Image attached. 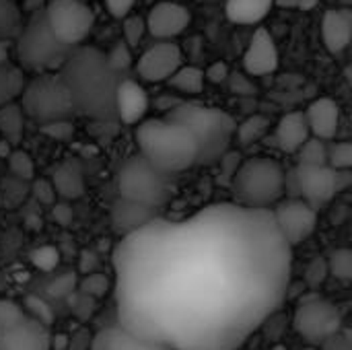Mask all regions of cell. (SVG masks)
<instances>
[{"label": "cell", "mask_w": 352, "mask_h": 350, "mask_svg": "<svg viewBox=\"0 0 352 350\" xmlns=\"http://www.w3.org/2000/svg\"><path fill=\"white\" fill-rule=\"evenodd\" d=\"M291 270L272 210L157 217L113 250L118 324L171 350H239L283 307Z\"/></svg>", "instance_id": "6da1fadb"}, {"label": "cell", "mask_w": 352, "mask_h": 350, "mask_svg": "<svg viewBox=\"0 0 352 350\" xmlns=\"http://www.w3.org/2000/svg\"><path fill=\"white\" fill-rule=\"evenodd\" d=\"M74 103V111L97 122L116 116V93L120 80L107 56L95 47H74L60 70Z\"/></svg>", "instance_id": "7a4b0ae2"}, {"label": "cell", "mask_w": 352, "mask_h": 350, "mask_svg": "<svg viewBox=\"0 0 352 350\" xmlns=\"http://www.w3.org/2000/svg\"><path fill=\"white\" fill-rule=\"evenodd\" d=\"M138 155L167 175L198 165V142L179 124L167 118H148L136 126Z\"/></svg>", "instance_id": "3957f363"}, {"label": "cell", "mask_w": 352, "mask_h": 350, "mask_svg": "<svg viewBox=\"0 0 352 350\" xmlns=\"http://www.w3.org/2000/svg\"><path fill=\"white\" fill-rule=\"evenodd\" d=\"M165 118L184 126L196 138L198 165H212L229 155V149L235 140L237 122L225 109L184 101Z\"/></svg>", "instance_id": "277c9868"}, {"label": "cell", "mask_w": 352, "mask_h": 350, "mask_svg": "<svg viewBox=\"0 0 352 350\" xmlns=\"http://www.w3.org/2000/svg\"><path fill=\"white\" fill-rule=\"evenodd\" d=\"M231 202L252 210H272L287 196V171L280 161L252 157L231 177Z\"/></svg>", "instance_id": "5b68a950"}, {"label": "cell", "mask_w": 352, "mask_h": 350, "mask_svg": "<svg viewBox=\"0 0 352 350\" xmlns=\"http://www.w3.org/2000/svg\"><path fill=\"white\" fill-rule=\"evenodd\" d=\"M74 47H68L56 39V35L50 29L45 8L35 10L33 17L27 21L23 27L21 35L16 37V58L23 68L35 70L37 74L41 72H54L62 70L66 60Z\"/></svg>", "instance_id": "8992f818"}, {"label": "cell", "mask_w": 352, "mask_h": 350, "mask_svg": "<svg viewBox=\"0 0 352 350\" xmlns=\"http://www.w3.org/2000/svg\"><path fill=\"white\" fill-rule=\"evenodd\" d=\"M21 107L39 126L68 120L74 113L72 95L60 72H41L27 80L21 93Z\"/></svg>", "instance_id": "52a82bcc"}, {"label": "cell", "mask_w": 352, "mask_h": 350, "mask_svg": "<svg viewBox=\"0 0 352 350\" xmlns=\"http://www.w3.org/2000/svg\"><path fill=\"white\" fill-rule=\"evenodd\" d=\"M171 177L173 175H167L159 171L155 165H151L142 155H134L120 169L118 175L120 198L159 210L173 196Z\"/></svg>", "instance_id": "ba28073f"}, {"label": "cell", "mask_w": 352, "mask_h": 350, "mask_svg": "<svg viewBox=\"0 0 352 350\" xmlns=\"http://www.w3.org/2000/svg\"><path fill=\"white\" fill-rule=\"evenodd\" d=\"M352 186L351 171H338L330 165L324 167H305L297 165L287 173V194L291 198L305 200L316 210L326 206L336 194Z\"/></svg>", "instance_id": "9c48e42d"}, {"label": "cell", "mask_w": 352, "mask_h": 350, "mask_svg": "<svg viewBox=\"0 0 352 350\" xmlns=\"http://www.w3.org/2000/svg\"><path fill=\"white\" fill-rule=\"evenodd\" d=\"M293 326L297 334L309 344H322L340 330L342 316L336 305H332L320 295H311L305 299L301 297L295 309Z\"/></svg>", "instance_id": "30bf717a"}, {"label": "cell", "mask_w": 352, "mask_h": 350, "mask_svg": "<svg viewBox=\"0 0 352 350\" xmlns=\"http://www.w3.org/2000/svg\"><path fill=\"white\" fill-rule=\"evenodd\" d=\"M45 17L56 39L68 47H78L91 33L95 14L82 0H50Z\"/></svg>", "instance_id": "8fae6325"}, {"label": "cell", "mask_w": 352, "mask_h": 350, "mask_svg": "<svg viewBox=\"0 0 352 350\" xmlns=\"http://www.w3.org/2000/svg\"><path fill=\"white\" fill-rule=\"evenodd\" d=\"M274 223L285 241L295 248L307 241L318 227V210L299 198H285L272 208Z\"/></svg>", "instance_id": "7c38bea8"}, {"label": "cell", "mask_w": 352, "mask_h": 350, "mask_svg": "<svg viewBox=\"0 0 352 350\" xmlns=\"http://www.w3.org/2000/svg\"><path fill=\"white\" fill-rule=\"evenodd\" d=\"M184 66V52L173 41H157L136 60V74L144 83H167Z\"/></svg>", "instance_id": "4fadbf2b"}, {"label": "cell", "mask_w": 352, "mask_h": 350, "mask_svg": "<svg viewBox=\"0 0 352 350\" xmlns=\"http://www.w3.org/2000/svg\"><path fill=\"white\" fill-rule=\"evenodd\" d=\"M190 23L192 12L188 10V6L173 0H163L148 10L146 31L159 41H173L190 27Z\"/></svg>", "instance_id": "5bb4252c"}, {"label": "cell", "mask_w": 352, "mask_h": 350, "mask_svg": "<svg viewBox=\"0 0 352 350\" xmlns=\"http://www.w3.org/2000/svg\"><path fill=\"white\" fill-rule=\"evenodd\" d=\"M280 64L278 47L268 29L258 27L243 52V72L254 76H268L276 72Z\"/></svg>", "instance_id": "9a60e30c"}, {"label": "cell", "mask_w": 352, "mask_h": 350, "mask_svg": "<svg viewBox=\"0 0 352 350\" xmlns=\"http://www.w3.org/2000/svg\"><path fill=\"white\" fill-rule=\"evenodd\" d=\"M52 336L47 328L25 316L21 322L0 328V350H50Z\"/></svg>", "instance_id": "2e32d148"}, {"label": "cell", "mask_w": 352, "mask_h": 350, "mask_svg": "<svg viewBox=\"0 0 352 350\" xmlns=\"http://www.w3.org/2000/svg\"><path fill=\"white\" fill-rule=\"evenodd\" d=\"M151 109V97L146 89L132 78H124L116 93V116L126 126H138L146 120Z\"/></svg>", "instance_id": "e0dca14e"}, {"label": "cell", "mask_w": 352, "mask_h": 350, "mask_svg": "<svg viewBox=\"0 0 352 350\" xmlns=\"http://www.w3.org/2000/svg\"><path fill=\"white\" fill-rule=\"evenodd\" d=\"M322 39L330 54H342L352 41V8H330L322 19Z\"/></svg>", "instance_id": "ac0fdd59"}, {"label": "cell", "mask_w": 352, "mask_h": 350, "mask_svg": "<svg viewBox=\"0 0 352 350\" xmlns=\"http://www.w3.org/2000/svg\"><path fill=\"white\" fill-rule=\"evenodd\" d=\"M305 118L311 130L314 138H320L324 142L334 140L338 126H340V107L330 97H318L309 103L305 109Z\"/></svg>", "instance_id": "d6986e66"}, {"label": "cell", "mask_w": 352, "mask_h": 350, "mask_svg": "<svg viewBox=\"0 0 352 350\" xmlns=\"http://www.w3.org/2000/svg\"><path fill=\"white\" fill-rule=\"evenodd\" d=\"M155 219H157L155 208H148L144 204H138L126 198H118L111 206V225L122 237L140 231Z\"/></svg>", "instance_id": "ffe728a7"}, {"label": "cell", "mask_w": 352, "mask_h": 350, "mask_svg": "<svg viewBox=\"0 0 352 350\" xmlns=\"http://www.w3.org/2000/svg\"><path fill=\"white\" fill-rule=\"evenodd\" d=\"M311 138V130L305 118V111H289L285 113L276 128H274V140L276 146L285 155H297V151Z\"/></svg>", "instance_id": "44dd1931"}, {"label": "cell", "mask_w": 352, "mask_h": 350, "mask_svg": "<svg viewBox=\"0 0 352 350\" xmlns=\"http://www.w3.org/2000/svg\"><path fill=\"white\" fill-rule=\"evenodd\" d=\"M91 350H171L165 344L144 340L122 328L118 322L111 326L101 328L95 338H93V349Z\"/></svg>", "instance_id": "7402d4cb"}, {"label": "cell", "mask_w": 352, "mask_h": 350, "mask_svg": "<svg viewBox=\"0 0 352 350\" xmlns=\"http://www.w3.org/2000/svg\"><path fill=\"white\" fill-rule=\"evenodd\" d=\"M52 184L58 192V196L66 198V200H74L80 198L85 194V173L78 161L74 159H66L62 161L52 175Z\"/></svg>", "instance_id": "603a6c76"}, {"label": "cell", "mask_w": 352, "mask_h": 350, "mask_svg": "<svg viewBox=\"0 0 352 350\" xmlns=\"http://www.w3.org/2000/svg\"><path fill=\"white\" fill-rule=\"evenodd\" d=\"M274 6L276 0H227L225 14L235 25H260Z\"/></svg>", "instance_id": "cb8c5ba5"}, {"label": "cell", "mask_w": 352, "mask_h": 350, "mask_svg": "<svg viewBox=\"0 0 352 350\" xmlns=\"http://www.w3.org/2000/svg\"><path fill=\"white\" fill-rule=\"evenodd\" d=\"M25 132V111L21 103H8L0 107V138L8 140L14 149L21 144Z\"/></svg>", "instance_id": "d4e9b609"}, {"label": "cell", "mask_w": 352, "mask_h": 350, "mask_svg": "<svg viewBox=\"0 0 352 350\" xmlns=\"http://www.w3.org/2000/svg\"><path fill=\"white\" fill-rule=\"evenodd\" d=\"M167 85L182 93V95H200L204 91V85H206V76H204V70L198 68V66H192V64H184L169 80Z\"/></svg>", "instance_id": "484cf974"}, {"label": "cell", "mask_w": 352, "mask_h": 350, "mask_svg": "<svg viewBox=\"0 0 352 350\" xmlns=\"http://www.w3.org/2000/svg\"><path fill=\"white\" fill-rule=\"evenodd\" d=\"M268 130H270V118L264 113H252L241 124H237L235 140L241 146H252L260 142L268 134Z\"/></svg>", "instance_id": "4316f807"}, {"label": "cell", "mask_w": 352, "mask_h": 350, "mask_svg": "<svg viewBox=\"0 0 352 350\" xmlns=\"http://www.w3.org/2000/svg\"><path fill=\"white\" fill-rule=\"evenodd\" d=\"M25 76L19 68L0 64V107L12 103L16 97H21L25 89Z\"/></svg>", "instance_id": "83f0119b"}, {"label": "cell", "mask_w": 352, "mask_h": 350, "mask_svg": "<svg viewBox=\"0 0 352 350\" xmlns=\"http://www.w3.org/2000/svg\"><path fill=\"white\" fill-rule=\"evenodd\" d=\"M21 8L14 0H0V41L16 39L23 31Z\"/></svg>", "instance_id": "f1b7e54d"}, {"label": "cell", "mask_w": 352, "mask_h": 350, "mask_svg": "<svg viewBox=\"0 0 352 350\" xmlns=\"http://www.w3.org/2000/svg\"><path fill=\"white\" fill-rule=\"evenodd\" d=\"M297 165H305V167H324L328 165V157H330V144L320 140V138H309L299 151H297Z\"/></svg>", "instance_id": "f546056e"}, {"label": "cell", "mask_w": 352, "mask_h": 350, "mask_svg": "<svg viewBox=\"0 0 352 350\" xmlns=\"http://www.w3.org/2000/svg\"><path fill=\"white\" fill-rule=\"evenodd\" d=\"M111 291V278L103 272H93V274H85L78 281V293L93 297V299H103L107 293Z\"/></svg>", "instance_id": "4dcf8cb0"}, {"label": "cell", "mask_w": 352, "mask_h": 350, "mask_svg": "<svg viewBox=\"0 0 352 350\" xmlns=\"http://www.w3.org/2000/svg\"><path fill=\"white\" fill-rule=\"evenodd\" d=\"M25 314L35 320L37 324H41L43 328H50L54 322H56V316H54V309L47 305L45 299L37 297V295H27L25 297Z\"/></svg>", "instance_id": "1f68e13d"}, {"label": "cell", "mask_w": 352, "mask_h": 350, "mask_svg": "<svg viewBox=\"0 0 352 350\" xmlns=\"http://www.w3.org/2000/svg\"><path fill=\"white\" fill-rule=\"evenodd\" d=\"M328 268L330 276L351 283L352 281V250L351 248H340L328 258Z\"/></svg>", "instance_id": "d6a6232c"}, {"label": "cell", "mask_w": 352, "mask_h": 350, "mask_svg": "<svg viewBox=\"0 0 352 350\" xmlns=\"http://www.w3.org/2000/svg\"><path fill=\"white\" fill-rule=\"evenodd\" d=\"M8 161V171L19 177V179H33L35 175V163L31 159L29 153L21 151V149H14L12 155L6 159Z\"/></svg>", "instance_id": "836d02e7"}, {"label": "cell", "mask_w": 352, "mask_h": 350, "mask_svg": "<svg viewBox=\"0 0 352 350\" xmlns=\"http://www.w3.org/2000/svg\"><path fill=\"white\" fill-rule=\"evenodd\" d=\"M31 264L41 272H52L60 264V252L56 245H39L29 256Z\"/></svg>", "instance_id": "e575fe53"}, {"label": "cell", "mask_w": 352, "mask_h": 350, "mask_svg": "<svg viewBox=\"0 0 352 350\" xmlns=\"http://www.w3.org/2000/svg\"><path fill=\"white\" fill-rule=\"evenodd\" d=\"M328 276H330V268L326 258H314L305 268V285L311 293L320 291Z\"/></svg>", "instance_id": "d590c367"}, {"label": "cell", "mask_w": 352, "mask_h": 350, "mask_svg": "<svg viewBox=\"0 0 352 350\" xmlns=\"http://www.w3.org/2000/svg\"><path fill=\"white\" fill-rule=\"evenodd\" d=\"M328 165L338 171H351L352 173V142H332Z\"/></svg>", "instance_id": "8d00e7d4"}, {"label": "cell", "mask_w": 352, "mask_h": 350, "mask_svg": "<svg viewBox=\"0 0 352 350\" xmlns=\"http://www.w3.org/2000/svg\"><path fill=\"white\" fill-rule=\"evenodd\" d=\"M144 33H146V21L142 17L130 14V17L124 19V23H122V35H124V41L130 47H136L142 41Z\"/></svg>", "instance_id": "74e56055"}, {"label": "cell", "mask_w": 352, "mask_h": 350, "mask_svg": "<svg viewBox=\"0 0 352 350\" xmlns=\"http://www.w3.org/2000/svg\"><path fill=\"white\" fill-rule=\"evenodd\" d=\"M107 62H109V66L116 70V72H124V70H128L130 66H132V47L122 39V41H118L107 54Z\"/></svg>", "instance_id": "f35d334b"}, {"label": "cell", "mask_w": 352, "mask_h": 350, "mask_svg": "<svg viewBox=\"0 0 352 350\" xmlns=\"http://www.w3.org/2000/svg\"><path fill=\"white\" fill-rule=\"evenodd\" d=\"M227 85H229V91L237 97H254L258 93L254 78L245 72H231Z\"/></svg>", "instance_id": "ab89813d"}, {"label": "cell", "mask_w": 352, "mask_h": 350, "mask_svg": "<svg viewBox=\"0 0 352 350\" xmlns=\"http://www.w3.org/2000/svg\"><path fill=\"white\" fill-rule=\"evenodd\" d=\"M41 132L58 142H68L74 136V124L70 120H58V122H50L41 126Z\"/></svg>", "instance_id": "60d3db41"}, {"label": "cell", "mask_w": 352, "mask_h": 350, "mask_svg": "<svg viewBox=\"0 0 352 350\" xmlns=\"http://www.w3.org/2000/svg\"><path fill=\"white\" fill-rule=\"evenodd\" d=\"M78 287V281H76V274L74 272H68L64 276H58L54 283L47 285V295L54 297V299H62V297H70L74 293V289Z\"/></svg>", "instance_id": "b9f144b4"}, {"label": "cell", "mask_w": 352, "mask_h": 350, "mask_svg": "<svg viewBox=\"0 0 352 350\" xmlns=\"http://www.w3.org/2000/svg\"><path fill=\"white\" fill-rule=\"evenodd\" d=\"M31 192H33V198L39 202V204H45V206H54L56 204V198H58V192L52 184V179H45V177H37L31 186Z\"/></svg>", "instance_id": "7bdbcfd3"}, {"label": "cell", "mask_w": 352, "mask_h": 350, "mask_svg": "<svg viewBox=\"0 0 352 350\" xmlns=\"http://www.w3.org/2000/svg\"><path fill=\"white\" fill-rule=\"evenodd\" d=\"M25 316L27 314L19 303H14L10 299H0V328H8V326L21 322Z\"/></svg>", "instance_id": "ee69618b"}, {"label": "cell", "mask_w": 352, "mask_h": 350, "mask_svg": "<svg viewBox=\"0 0 352 350\" xmlns=\"http://www.w3.org/2000/svg\"><path fill=\"white\" fill-rule=\"evenodd\" d=\"M70 307H72V314H74L80 322H89V320L93 318L95 309H97V299L78 293V295L70 301Z\"/></svg>", "instance_id": "f6af8a7d"}, {"label": "cell", "mask_w": 352, "mask_h": 350, "mask_svg": "<svg viewBox=\"0 0 352 350\" xmlns=\"http://www.w3.org/2000/svg\"><path fill=\"white\" fill-rule=\"evenodd\" d=\"M204 76H206V83L223 85V83H227V80H229V76H231V68H229V64H227V62L217 60V62H212V64L204 70Z\"/></svg>", "instance_id": "bcb514c9"}, {"label": "cell", "mask_w": 352, "mask_h": 350, "mask_svg": "<svg viewBox=\"0 0 352 350\" xmlns=\"http://www.w3.org/2000/svg\"><path fill=\"white\" fill-rule=\"evenodd\" d=\"M105 2V8H107V12L113 17V19H126V17H130V12H132V8H134V4H136V0H103Z\"/></svg>", "instance_id": "7dc6e473"}, {"label": "cell", "mask_w": 352, "mask_h": 350, "mask_svg": "<svg viewBox=\"0 0 352 350\" xmlns=\"http://www.w3.org/2000/svg\"><path fill=\"white\" fill-rule=\"evenodd\" d=\"M93 338H95V334H91L89 328H78L68 340V350H91Z\"/></svg>", "instance_id": "c3c4849f"}, {"label": "cell", "mask_w": 352, "mask_h": 350, "mask_svg": "<svg viewBox=\"0 0 352 350\" xmlns=\"http://www.w3.org/2000/svg\"><path fill=\"white\" fill-rule=\"evenodd\" d=\"M52 217L60 227H70L74 221V210L68 202H58L52 206Z\"/></svg>", "instance_id": "681fc988"}, {"label": "cell", "mask_w": 352, "mask_h": 350, "mask_svg": "<svg viewBox=\"0 0 352 350\" xmlns=\"http://www.w3.org/2000/svg\"><path fill=\"white\" fill-rule=\"evenodd\" d=\"M318 4H320V0H276V6L295 10V12H309L314 8H318Z\"/></svg>", "instance_id": "f907efd6"}, {"label": "cell", "mask_w": 352, "mask_h": 350, "mask_svg": "<svg viewBox=\"0 0 352 350\" xmlns=\"http://www.w3.org/2000/svg\"><path fill=\"white\" fill-rule=\"evenodd\" d=\"M182 103H184V99H182V97H177V95H171V93L161 95V97H157V99H155V107H157L159 111H163L165 116H167V113H171L173 109H177Z\"/></svg>", "instance_id": "816d5d0a"}, {"label": "cell", "mask_w": 352, "mask_h": 350, "mask_svg": "<svg viewBox=\"0 0 352 350\" xmlns=\"http://www.w3.org/2000/svg\"><path fill=\"white\" fill-rule=\"evenodd\" d=\"M78 266H80V272H82V274L99 272V270H97V266H99V258H97V254H93L91 250H85V252L80 254Z\"/></svg>", "instance_id": "f5cc1de1"}, {"label": "cell", "mask_w": 352, "mask_h": 350, "mask_svg": "<svg viewBox=\"0 0 352 350\" xmlns=\"http://www.w3.org/2000/svg\"><path fill=\"white\" fill-rule=\"evenodd\" d=\"M68 340L70 336H64V334H56L52 338V349L54 350H68Z\"/></svg>", "instance_id": "db71d44e"}, {"label": "cell", "mask_w": 352, "mask_h": 350, "mask_svg": "<svg viewBox=\"0 0 352 350\" xmlns=\"http://www.w3.org/2000/svg\"><path fill=\"white\" fill-rule=\"evenodd\" d=\"M12 151H14V146H12L8 140L0 138V157H2V159H8V157L12 155Z\"/></svg>", "instance_id": "11a10c76"}, {"label": "cell", "mask_w": 352, "mask_h": 350, "mask_svg": "<svg viewBox=\"0 0 352 350\" xmlns=\"http://www.w3.org/2000/svg\"><path fill=\"white\" fill-rule=\"evenodd\" d=\"M6 60H8V45L0 41V64H6Z\"/></svg>", "instance_id": "9f6ffc18"}, {"label": "cell", "mask_w": 352, "mask_h": 350, "mask_svg": "<svg viewBox=\"0 0 352 350\" xmlns=\"http://www.w3.org/2000/svg\"><path fill=\"white\" fill-rule=\"evenodd\" d=\"M344 76H346V80L352 85V64L351 66H346V70H344Z\"/></svg>", "instance_id": "6f0895ef"}, {"label": "cell", "mask_w": 352, "mask_h": 350, "mask_svg": "<svg viewBox=\"0 0 352 350\" xmlns=\"http://www.w3.org/2000/svg\"><path fill=\"white\" fill-rule=\"evenodd\" d=\"M340 4H342L344 8H351V6H352V0H340Z\"/></svg>", "instance_id": "680465c9"}, {"label": "cell", "mask_w": 352, "mask_h": 350, "mask_svg": "<svg viewBox=\"0 0 352 350\" xmlns=\"http://www.w3.org/2000/svg\"><path fill=\"white\" fill-rule=\"evenodd\" d=\"M270 350H287L285 347H274V349H270Z\"/></svg>", "instance_id": "91938a15"}]
</instances>
